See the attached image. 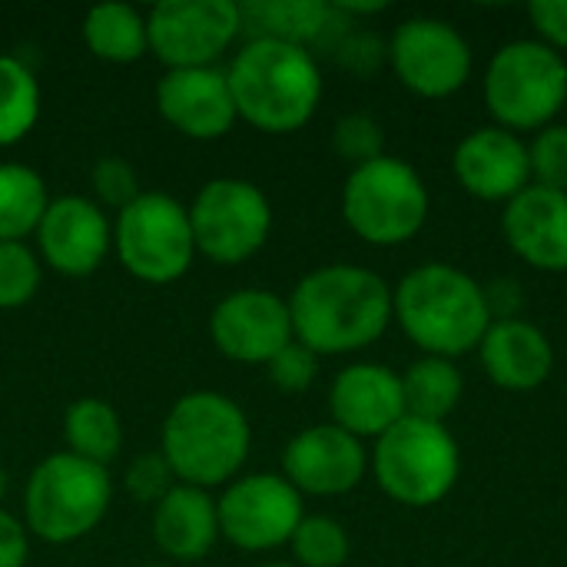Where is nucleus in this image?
Returning <instances> with one entry per match:
<instances>
[{
	"label": "nucleus",
	"mask_w": 567,
	"mask_h": 567,
	"mask_svg": "<svg viewBox=\"0 0 567 567\" xmlns=\"http://www.w3.org/2000/svg\"><path fill=\"white\" fill-rule=\"evenodd\" d=\"M289 302L292 336L309 352L352 355L375 346L392 322V286L352 262H332L306 272Z\"/></svg>",
	"instance_id": "f257e3e1"
},
{
	"label": "nucleus",
	"mask_w": 567,
	"mask_h": 567,
	"mask_svg": "<svg viewBox=\"0 0 567 567\" xmlns=\"http://www.w3.org/2000/svg\"><path fill=\"white\" fill-rule=\"evenodd\" d=\"M392 322L422 355L458 359L478 352L492 319L485 286L452 262H422L392 289Z\"/></svg>",
	"instance_id": "f03ea898"
},
{
	"label": "nucleus",
	"mask_w": 567,
	"mask_h": 567,
	"mask_svg": "<svg viewBox=\"0 0 567 567\" xmlns=\"http://www.w3.org/2000/svg\"><path fill=\"white\" fill-rule=\"evenodd\" d=\"M236 116L252 130L286 136L322 103V70L312 50L279 40H246L226 63Z\"/></svg>",
	"instance_id": "7ed1b4c3"
},
{
	"label": "nucleus",
	"mask_w": 567,
	"mask_h": 567,
	"mask_svg": "<svg viewBox=\"0 0 567 567\" xmlns=\"http://www.w3.org/2000/svg\"><path fill=\"white\" fill-rule=\"evenodd\" d=\"M252 449V425L239 402L223 392L196 389L179 395L163 422L159 452L179 485L226 488L239 478Z\"/></svg>",
	"instance_id": "20e7f679"
},
{
	"label": "nucleus",
	"mask_w": 567,
	"mask_h": 567,
	"mask_svg": "<svg viewBox=\"0 0 567 567\" xmlns=\"http://www.w3.org/2000/svg\"><path fill=\"white\" fill-rule=\"evenodd\" d=\"M375 485L405 508H432L462 478V449L442 422L405 415L369 452Z\"/></svg>",
	"instance_id": "39448f33"
},
{
	"label": "nucleus",
	"mask_w": 567,
	"mask_h": 567,
	"mask_svg": "<svg viewBox=\"0 0 567 567\" xmlns=\"http://www.w3.org/2000/svg\"><path fill=\"white\" fill-rule=\"evenodd\" d=\"M110 505L113 482L103 465L53 452L27 478L23 525L47 545H73L100 528Z\"/></svg>",
	"instance_id": "423d86ee"
},
{
	"label": "nucleus",
	"mask_w": 567,
	"mask_h": 567,
	"mask_svg": "<svg viewBox=\"0 0 567 567\" xmlns=\"http://www.w3.org/2000/svg\"><path fill=\"white\" fill-rule=\"evenodd\" d=\"M485 106L495 126L512 133H538L558 120L567 103V60L548 43L508 40L485 70Z\"/></svg>",
	"instance_id": "0eeeda50"
},
{
	"label": "nucleus",
	"mask_w": 567,
	"mask_h": 567,
	"mask_svg": "<svg viewBox=\"0 0 567 567\" xmlns=\"http://www.w3.org/2000/svg\"><path fill=\"white\" fill-rule=\"evenodd\" d=\"M432 196L422 173L399 159L379 156L349 169L342 186V219L369 246H405L429 219Z\"/></svg>",
	"instance_id": "6e6552de"
},
{
	"label": "nucleus",
	"mask_w": 567,
	"mask_h": 567,
	"mask_svg": "<svg viewBox=\"0 0 567 567\" xmlns=\"http://www.w3.org/2000/svg\"><path fill=\"white\" fill-rule=\"evenodd\" d=\"M113 252L120 266L146 286L183 279L196 259L189 206L169 193L143 189L113 219Z\"/></svg>",
	"instance_id": "1a4fd4ad"
},
{
	"label": "nucleus",
	"mask_w": 567,
	"mask_h": 567,
	"mask_svg": "<svg viewBox=\"0 0 567 567\" xmlns=\"http://www.w3.org/2000/svg\"><path fill=\"white\" fill-rule=\"evenodd\" d=\"M189 226L196 256H206L216 266H239L269 243L272 203L249 179L216 176L189 203Z\"/></svg>",
	"instance_id": "9d476101"
},
{
	"label": "nucleus",
	"mask_w": 567,
	"mask_h": 567,
	"mask_svg": "<svg viewBox=\"0 0 567 567\" xmlns=\"http://www.w3.org/2000/svg\"><path fill=\"white\" fill-rule=\"evenodd\" d=\"M219 538L239 551H276L292 542L306 518L302 495L279 472L239 475L216 498Z\"/></svg>",
	"instance_id": "9b49d317"
},
{
	"label": "nucleus",
	"mask_w": 567,
	"mask_h": 567,
	"mask_svg": "<svg viewBox=\"0 0 567 567\" xmlns=\"http://www.w3.org/2000/svg\"><path fill=\"white\" fill-rule=\"evenodd\" d=\"M150 53L166 70L219 66L243 33L236 0H163L146 10Z\"/></svg>",
	"instance_id": "f8f14e48"
},
{
	"label": "nucleus",
	"mask_w": 567,
	"mask_h": 567,
	"mask_svg": "<svg viewBox=\"0 0 567 567\" xmlns=\"http://www.w3.org/2000/svg\"><path fill=\"white\" fill-rule=\"evenodd\" d=\"M472 43L439 17L402 20L389 37V66L399 83L422 100H445L472 76Z\"/></svg>",
	"instance_id": "ddd939ff"
},
{
	"label": "nucleus",
	"mask_w": 567,
	"mask_h": 567,
	"mask_svg": "<svg viewBox=\"0 0 567 567\" xmlns=\"http://www.w3.org/2000/svg\"><path fill=\"white\" fill-rule=\"evenodd\" d=\"M213 346L239 365H269L296 336L289 302L269 289H236L213 306Z\"/></svg>",
	"instance_id": "4468645a"
},
{
	"label": "nucleus",
	"mask_w": 567,
	"mask_h": 567,
	"mask_svg": "<svg viewBox=\"0 0 567 567\" xmlns=\"http://www.w3.org/2000/svg\"><path fill=\"white\" fill-rule=\"evenodd\" d=\"M369 472V449L346 429L326 422L309 425L282 449V478L306 498H339L362 485Z\"/></svg>",
	"instance_id": "2eb2a0df"
},
{
	"label": "nucleus",
	"mask_w": 567,
	"mask_h": 567,
	"mask_svg": "<svg viewBox=\"0 0 567 567\" xmlns=\"http://www.w3.org/2000/svg\"><path fill=\"white\" fill-rule=\"evenodd\" d=\"M33 236L40 259L66 279L93 276L113 252V223L106 209L76 193L53 196Z\"/></svg>",
	"instance_id": "dca6fc26"
},
{
	"label": "nucleus",
	"mask_w": 567,
	"mask_h": 567,
	"mask_svg": "<svg viewBox=\"0 0 567 567\" xmlns=\"http://www.w3.org/2000/svg\"><path fill=\"white\" fill-rule=\"evenodd\" d=\"M452 173L468 196L482 203H512L532 186L528 143L495 123L478 126L455 146Z\"/></svg>",
	"instance_id": "f3484780"
},
{
	"label": "nucleus",
	"mask_w": 567,
	"mask_h": 567,
	"mask_svg": "<svg viewBox=\"0 0 567 567\" xmlns=\"http://www.w3.org/2000/svg\"><path fill=\"white\" fill-rule=\"evenodd\" d=\"M156 110L189 140H219L239 120L226 66L166 70L156 83Z\"/></svg>",
	"instance_id": "a211bd4d"
},
{
	"label": "nucleus",
	"mask_w": 567,
	"mask_h": 567,
	"mask_svg": "<svg viewBox=\"0 0 567 567\" xmlns=\"http://www.w3.org/2000/svg\"><path fill=\"white\" fill-rule=\"evenodd\" d=\"M332 425L346 429L359 442L382 439L392 425L405 419L402 375L382 362L346 365L329 389Z\"/></svg>",
	"instance_id": "6ab92c4d"
},
{
	"label": "nucleus",
	"mask_w": 567,
	"mask_h": 567,
	"mask_svg": "<svg viewBox=\"0 0 567 567\" xmlns=\"http://www.w3.org/2000/svg\"><path fill=\"white\" fill-rule=\"evenodd\" d=\"M508 249L542 272H567V193L528 186L502 213Z\"/></svg>",
	"instance_id": "aec40b11"
},
{
	"label": "nucleus",
	"mask_w": 567,
	"mask_h": 567,
	"mask_svg": "<svg viewBox=\"0 0 567 567\" xmlns=\"http://www.w3.org/2000/svg\"><path fill=\"white\" fill-rule=\"evenodd\" d=\"M478 359L485 375L505 392H535L555 372V346L528 319H498L488 326Z\"/></svg>",
	"instance_id": "412c9836"
},
{
	"label": "nucleus",
	"mask_w": 567,
	"mask_h": 567,
	"mask_svg": "<svg viewBox=\"0 0 567 567\" xmlns=\"http://www.w3.org/2000/svg\"><path fill=\"white\" fill-rule=\"evenodd\" d=\"M153 542L166 558L179 565L209 558L219 545V515L213 492L176 482L153 505Z\"/></svg>",
	"instance_id": "4be33fe9"
},
{
	"label": "nucleus",
	"mask_w": 567,
	"mask_h": 567,
	"mask_svg": "<svg viewBox=\"0 0 567 567\" xmlns=\"http://www.w3.org/2000/svg\"><path fill=\"white\" fill-rule=\"evenodd\" d=\"M243 33L249 40H279V43H296L316 53L322 43L329 20H332V3L326 0H243Z\"/></svg>",
	"instance_id": "5701e85b"
},
{
	"label": "nucleus",
	"mask_w": 567,
	"mask_h": 567,
	"mask_svg": "<svg viewBox=\"0 0 567 567\" xmlns=\"http://www.w3.org/2000/svg\"><path fill=\"white\" fill-rule=\"evenodd\" d=\"M83 43L103 63H136L150 53V30L146 13L133 3L106 0L86 10L83 17Z\"/></svg>",
	"instance_id": "b1692460"
},
{
	"label": "nucleus",
	"mask_w": 567,
	"mask_h": 567,
	"mask_svg": "<svg viewBox=\"0 0 567 567\" xmlns=\"http://www.w3.org/2000/svg\"><path fill=\"white\" fill-rule=\"evenodd\" d=\"M405 415L422 422H442L458 409L465 395V375L452 359L422 355L402 372Z\"/></svg>",
	"instance_id": "393cba45"
},
{
	"label": "nucleus",
	"mask_w": 567,
	"mask_h": 567,
	"mask_svg": "<svg viewBox=\"0 0 567 567\" xmlns=\"http://www.w3.org/2000/svg\"><path fill=\"white\" fill-rule=\"evenodd\" d=\"M63 442H66L70 455L106 468L123 452V422L110 402L86 395L66 409Z\"/></svg>",
	"instance_id": "a878e982"
},
{
	"label": "nucleus",
	"mask_w": 567,
	"mask_h": 567,
	"mask_svg": "<svg viewBox=\"0 0 567 567\" xmlns=\"http://www.w3.org/2000/svg\"><path fill=\"white\" fill-rule=\"evenodd\" d=\"M50 189L43 176L23 163H0V243H23L37 233Z\"/></svg>",
	"instance_id": "bb28decb"
},
{
	"label": "nucleus",
	"mask_w": 567,
	"mask_h": 567,
	"mask_svg": "<svg viewBox=\"0 0 567 567\" xmlns=\"http://www.w3.org/2000/svg\"><path fill=\"white\" fill-rule=\"evenodd\" d=\"M40 120V83L27 60L0 53V150L30 136Z\"/></svg>",
	"instance_id": "cd10ccee"
},
{
	"label": "nucleus",
	"mask_w": 567,
	"mask_h": 567,
	"mask_svg": "<svg viewBox=\"0 0 567 567\" xmlns=\"http://www.w3.org/2000/svg\"><path fill=\"white\" fill-rule=\"evenodd\" d=\"M289 548H292L296 567H342L352 555L346 525L329 515H306Z\"/></svg>",
	"instance_id": "c85d7f7f"
},
{
	"label": "nucleus",
	"mask_w": 567,
	"mask_h": 567,
	"mask_svg": "<svg viewBox=\"0 0 567 567\" xmlns=\"http://www.w3.org/2000/svg\"><path fill=\"white\" fill-rule=\"evenodd\" d=\"M43 279L40 256L27 243H0V309L27 306Z\"/></svg>",
	"instance_id": "c756f323"
},
{
	"label": "nucleus",
	"mask_w": 567,
	"mask_h": 567,
	"mask_svg": "<svg viewBox=\"0 0 567 567\" xmlns=\"http://www.w3.org/2000/svg\"><path fill=\"white\" fill-rule=\"evenodd\" d=\"M332 150L355 169L385 156V130L369 113H346L332 130Z\"/></svg>",
	"instance_id": "7c9ffc66"
},
{
	"label": "nucleus",
	"mask_w": 567,
	"mask_h": 567,
	"mask_svg": "<svg viewBox=\"0 0 567 567\" xmlns=\"http://www.w3.org/2000/svg\"><path fill=\"white\" fill-rule=\"evenodd\" d=\"M532 183L567 193V123H551L528 143Z\"/></svg>",
	"instance_id": "2f4dec72"
},
{
	"label": "nucleus",
	"mask_w": 567,
	"mask_h": 567,
	"mask_svg": "<svg viewBox=\"0 0 567 567\" xmlns=\"http://www.w3.org/2000/svg\"><path fill=\"white\" fill-rule=\"evenodd\" d=\"M90 186H93V203H100L103 209H116V213L126 209L143 193L136 169L123 156L96 159L90 173Z\"/></svg>",
	"instance_id": "473e14b6"
},
{
	"label": "nucleus",
	"mask_w": 567,
	"mask_h": 567,
	"mask_svg": "<svg viewBox=\"0 0 567 567\" xmlns=\"http://www.w3.org/2000/svg\"><path fill=\"white\" fill-rule=\"evenodd\" d=\"M272 385L279 392H289V395H299L306 389H312L316 375H319V355L309 352L302 342H289L279 355H272V362L266 365Z\"/></svg>",
	"instance_id": "72a5a7b5"
},
{
	"label": "nucleus",
	"mask_w": 567,
	"mask_h": 567,
	"mask_svg": "<svg viewBox=\"0 0 567 567\" xmlns=\"http://www.w3.org/2000/svg\"><path fill=\"white\" fill-rule=\"evenodd\" d=\"M176 485L163 452H146V455H136L123 475V488L126 495H133L140 505H156L169 488Z\"/></svg>",
	"instance_id": "f704fd0d"
},
{
	"label": "nucleus",
	"mask_w": 567,
	"mask_h": 567,
	"mask_svg": "<svg viewBox=\"0 0 567 567\" xmlns=\"http://www.w3.org/2000/svg\"><path fill=\"white\" fill-rule=\"evenodd\" d=\"M332 56H336V63L339 66H346L349 73H359V76H369V73H375L385 60H389V43H382L375 33H369V30H349L342 40H339V47L332 50Z\"/></svg>",
	"instance_id": "c9c22d12"
},
{
	"label": "nucleus",
	"mask_w": 567,
	"mask_h": 567,
	"mask_svg": "<svg viewBox=\"0 0 567 567\" xmlns=\"http://www.w3.org/2000/svg\"><path fill=\"white\" fill-rule=\"evenodd\" d=\"M532 27L542 43L558 50L561 56L567 53V0H535L528 7Z\"/></svg>",
	"instance_id": "e433bc0d"
},
{
	"label": "nucleus",
	"mask_w": 567,
	"mask_h": 567,
	"mask_svg": "<svg viewBox=\"0 0 567 567\" xmlns=\"http://www.w3.org/2000/svg\"><path fill=\"white\" fill-rule=\"evenodd\" d=\"M30 558V532L23 518L0 508V567H27Z\"/></svg>",
	"instance_id": "4c0bfd02"
},
{
	"label": "nucleus",
	"mask_w": 567,
	"mask_h": 567,
	"mask_svg": "<svg viewBox=\"0 0 567 567\" xmlns=\"http://www.w3.org/2000/svg\"><path fill=\"white\" fill-rule=\"evenodd\" d=\"M485 299L492 309V319H518L522 309V286L512 279H495L492 286H485Z\"/></svg>",
	"instance_id": "58836bf2"
},
{
	"label": "nucleus",
	"mask_w": 567,
	"mask_h": 567,
	"mask_svg": "<svg viewBox=\"0 0 567 567\" xmlns=\"http://www.w3.org/2000/svg\"><path fill=\"white\" fill-rule=\"evenodd\" d=\"M7 485H10V482H7V468L0 465V505H3V498H7Z\"/></svg>",
	"instance_id": "ea45409f"
},
{
	"label": "nucleus",
	"mask_w": 567,
	"mask_h": 567,
	"mask_svg": "<svg viewBox=\"0 0 567 567\" xmlns=\"http://www.w3.org/2000/svg\"><path fill=\"white\" fill-rule=\"evenodd\" d=\"M256 567H296V565H286V561H266V565H256Z\"/></svg>",
	"instance_id": "a19ab883"
},
{
	"label": "nucleus",
	"mask_w": 567,
	"mask_h": 567,
	"mask_svg": "<svg viewBox=\"0 0 567 567\" xmlns=\"http://www.w3.org/2000/svg\"><path fill=\"white\" fill-rule=\"evenodd\" d=\"M146 567H173V565H146Z\"/></svg>",
	"instance_id": "79ce46f5"
}]
</instances>
